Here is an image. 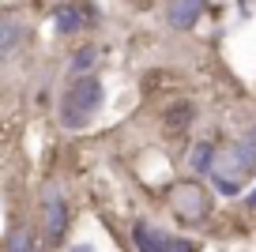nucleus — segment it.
Masks as SVG:
<instances>
[{
  "label": "nucleus",
  "mask_w": 256,
  "mask_h": 252,
  "mask_svg": "<svg viewBox=\"0 0 256 252\" xmlns=\"http://www.w3.org/2000/svg\"><path fill=\"white\" fill-rule=\"evenodd\" d=\"M170 128H188V120H192V106H181V110H170Z\"/></svg>",
  "instance_id": "11"
},
{
  "label": "nucleus",
  "mask_w": 256,
  "mask_h": 252,
  "mask_svg": "<svg viewBox=\"0 0 256 252\" xmlns=\"http://www.w3.org/2000/svg\"><path fill=\"white\" fill-rule=\"evenodd\" d=\"M8 252H34V237H30V230H16V234L8 237Z\"/></svg>",
  "instance_id": "8"
},
{
  "label": "nucleus",
  "mask_w": 256,
  "mask_h": 252,
  "mask_svg": "<svg viewBox=\"0 0 256 252\" xmlns=\"http://www.w3.org/2000/svg\"><path fill=\"white\" fill-rule=\"evenodd\" d=\"M53 23H56V34H76L83 26V16H80V12H72V8H64V12H56Z\"/></svg>",
  "instance_id": "7"
},
{
  "label": "nucleus",
  "mask_w": 256,
  "mask_h": 252,
  "mask_svg": "<svg viewBox=\"0 0 256 252\" xmlns=\"http://www.w3.org/2000/svg\"><path fill=\"white\" fill-rule=\"evenodd\" d=\"M174 211H177V218H184V222H204V214H208V196H204V188L196 181H181L174 188Z\"/></svg>",
  "instance_id": "3"
},
{
  "label": "nucleus",
  "mask_w": 256,
  "mask_h": 252,
  "mask_svg": "<svg viewBox=\"0 0 256 252\" xmlns=\"http://www.w3.org/2000/svg\"><path fill=\"white\" fill-rule=\"evenodd\" d=\"M72 252H94V248H90V244H76Z\"/></svg>",
  "instance_id": "15"
},
{
  "label": "nucleus",
  "mask_w": 256,
  "mask_h": 252,
  "mask_svg": "<svg viewBox=\"0 0 256 252\" xmlns=\"http://www.w3.org/2000/svg\"><path fill=\"white\" fill-rule=\"evenodd\" d=\"M204 4L208 0H166V19L174 30H192L204 16Z\"/></svg>",
  "instance_id": "5"
},
{
  "label": "nucleus",
  "mask_w": 256,
  "mask_h": 252,
  "mask_svg": "<svg viewBox=\"0 0 256 252\" xmlns=\"http://www.w3.org/2000/svg\"><path fill=\"white\" fill-rule=\"evenodd\" d=\"M241 143H245V147H248V150H252V154H256V128H252V132H248V136H245V140H241Z\"/></svg>",
  "instance_id": "13"
},
{
  "label": "nucleus",
  "mask_w": 256,
  "mask_h": 252,
  "mask_svg": "<svg viewBox=\"0 0 256 252\" xmlns=\"http://www.w3.org/2000/svg\"><path fill=\"white\" fill-rule=\"evenodd\" d=\"M102 102H106V90H102V83L98 79H80L68 94L60 98V124L64 128H87L90 120L98 117V110H102Z\"/></svg>",
  "instance_id": "1"
},
{
  "label": "nucleus",
  "mask_w": 256,
  "mask_h": 252,
  "mask_svg": "<svg viewBox=\"0 0 256 252\" xmlns=\"http://www.w3.org/2000/svg\"><path fill=\"white\" fill-rule=\"evenodd\" d=\"M16 42H19V26H16V19H4V42H0V53H4V56H12Z\"/></svg>",
  "instance_id": "9"
},
{
  "label": "nucleus",
  "mask_w": 256,
  "mask_h": 252,
  "mask_svg": "<svg viewBox=\"0 0 256 252\" xmlns=\"http://www.w3.org/2000/svg\"><path fill=\"white\" fill-rule=\"evenodd\" d=\"M211 184H215L222 196H238L241 192V181H234V177H211Z\"/></svg>",
  "instance_id": "12"
},
{
  "label": "nucleus",
  "mask_w": 256,
  "mask_h": 252,
  "mask_svg": "<svg viewBox=\"0 0 256 252\" xmlns=\"http://www.w3.org/2000/svg\"><path fill=\"white\" fill-rule=\"evenodd\" d=\"M215 162H218V154H215V147H211V143H200V147L192 150V170H196V174H211V170H215Z\"/></svg>",
  "instance_id": "6"
},
{
  "label": "nucleus",
  "mask_w": 256,
  "mask_h": 252,
  "mask_svg": "<svg viewBox=\"0 0 256 252\" xmlns=\"http://www.w3.org/2000/svg\"><path fill=\"white\" fill-rule=\"evenodd\" d=\"M64 230H68V204H64L60 188L49 184L46 188V241L56 244L64 237Z\"/></svg>",
  "instance_id": "4"
},
{
  "label": "nucleus",
  "mask_w": 256,
  "mask_h": 252,
  "mask_svg": "<svg viewBox=\"0 0 256 252\" xmlns=\"http://www.w3.org/2000/svg\"><path fill=\"white\" fill-rule=\"evenodd\" d=\"M245 204H248V207L256 211V192H248V200H245Z\"/></svg>",
  "instance_id": "14"
},
{
  "label": "nucleus",
  "mask_w": 256,
  "mask_h": 252,
  "mask_svg": "<svg viewBox=\"0 0 256 252\" xmlns=\"http://www.w3.org/2000/svg\"><path fill=\"white\" fill-rule=\"evenodd\" d=\"M132 241L140 252H200V244L188 241V237H174L166 230L151 226V222H136L132 226Z\"/></svg>",
  "instance_id": "2"
},
{
  "label": "nucleus",
  "mask_w": 256,
  "mask_h": 252,
  "mask_svg": "<svg viewBox=\"0 0 256 252\" xmlns=\"http://www.w3.org/2000/svg\"><path fill=\"white\" fill-rule=\"evenodd\" d=\"M94 60H98V49H80V53L72 56V72H87Z\"/></svg>",
  "instance_id": "10"
}]
</instances>
